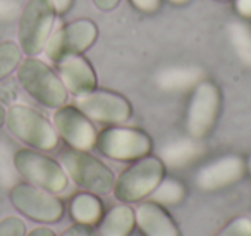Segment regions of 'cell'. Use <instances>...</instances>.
<instances>
[{"label":"cell","mask_w":251,"mask_h":236,"mask_svg":"<svg viewBox=\"0 0 251 236\" xmlns=\"http://www.w3.org/2000/svg\"><path fill=\"white\" fill-rule=\"evenodd\" d=\"M165 169L160 157L145 155L126 167L114 181L112 193L122 204H136L148 198L165 176Z\"/></svg>","instance_id":"cell-1"},{"label":"cell","mask_w":251,"mask_h":236,"mask_svg":"<svg viewBox=\"0 0 251 236\" xmlns=\"http://www.w3.org/2000/svg\"><path fill=\"white\" fill-rule=\"evenodd\" d=\"M4 126L19 142L35 150L50 152L59 145V135L52 122L42 112L25 104H14L5 111Z\"/></svg>","instance_id":"cell-2"},{"label":"cell","mask_w":251,"mask_h":236,"mask_svg":"<svg viewBox=\"0 0 251 236\" xmlns=\"http://www.w3.org/2000/svg\"><path fill=\"white\" fill-rule=\"evenodd\" d=\"M23 90L38 104L57 109L67 102V90L60 81L59 74L47 62L36 57H26L16 69Z\"/></svg>","instance_id":"cell-3"},{"label":"cell","mask_w":251,"mask_h":236,"mask_svg":"<svg viewBox=\"0 0 251 236\" xmlns=\"http://www.w3.org/2000/svg\"><path fill=\"white\" fill-rule=\"evenodd\" d=\"M60 166L74 184L95 195H107L114 188L112 169L88 150L67 148L60 153Z\"/></svg>","instance_id":"cell-4"},{"label":"cell","mask_w":251,"mask_h":236,"mask_svg":"<svg viewBox=\"0 0 251 236\" xmlns=\"http://www.w3.org/2000/svg\"><path fill=\"white\" fill-rule=\"evenodd\" d=\"M95 147L101 155L119 162H133L148 155L153 148L150 135L140 128L110 124L98 131Z\"/></svg>","instance_id":"cell-5"},{"label":"cell","mask_w":251,"mask_h":236,"mask_svg":"<svg viewBox=\"0 0 251 236\" xmlns=\"http://www.w3.org/2000/svg\"><path fill=\"white\" fill-rule=\"evenodd\" d=\"M9 200L19 214L40 224H55L64 215V202L57 193L28 181L16 183L9 190Z\"/></svg>","instance_id":"cell-6"},{"label":"cell","mask_w":251,"mask_h":236,"mask_svg":"<svg viewBox=\"0 0 251 236\" xmlns=\"http://www.w3.org/2000/svg\"><path fill=\"white\" fill-rule=\"evenodd\" d=\"M14 171L28 183L45 188L53 193H60L69 184L64 167L55 159L45 155L42 150L19 148L12 157Z\"/></svg>","instance_id":"cell-7"},{"label":"cell","mask_w":251,"mask_h":236,"mask_svg":"<svg viewBox=\"0 0 251 236\" xmlns=\"http://www.w3.org/2000/svg\"><path fill=\"white\" fill-rule=\"evenodd\" d=\"M55 11L47 0H29L18 25V45L23 54L35 57L43 52L55 23Z\"/></svg>","instance_id":"cell-8"},{"label":"cell","mask_w":251,"mask_h":236,"mask_svg":"<svg viewBox=\"0 0 251 236\" xmlns=\"http://www.w3.org/2000/svg\"><path fill=\"white\" fill-rule=\"evenodd\" d=\"M222 109V91L212 80H201L193 88L186 111V131L188 136L201 140L215 126Z\"/></svg>","instance_id":"cell-9"},{"label":"cell","mask_w":251,"mask_h":236,"mask_svg":"<svg viewBox=\"0 0 251 236\" xmlns=\"http://www.w3.org/2000/svg\"><path fill=\"white\" fill-rule=\"evenodd\" d=\"M98 28L95 21L86 18L74 19L64 25L49 38L45 45V54L52 62H59L66 56L83 54L97 42Z\"/></svg>","instance_id":"cell-10"},{"label":"cell","mask_w":251,"mask_h":236,"mask_svg":"<svg viewBox=\"0 0 251 236\" xmlns=\"http://www.w3.org/2000/svg\"><path fill=\"white\" fill-rule=\"evenodd\" d=\"M76 105L91 121L103 124H122L133 114V105L124 95L112 90H97L76 97Z\"/></svg>","instance_id":"cell-11"},{"label":"cell","mask_w":251,"mask_h":236,"mask_svg":"<svg viewBox=\"0 0 251 236\" xmlns=\"http://www.w3.org/2000/svg\"><path fill=\"white\" fill-rule=\"evenodd\" d=\"M52 124L59 138H62L71 148L88 150L95 148L98 131L93 121L76 105H60L53 112Z\"/></svg>","instance_id":"cell-12"},{"label":"cell","mask_w":251,"mask_h":236,"mask_svg":"<svg viewBox=\"0 0 251 236\" xmlns=\"http://www.w3.org/2000/svg\"><path fill=\"white\" fill-rule=\"evenodd\" d=\"M246 174V160L239 155H224L203 166L196 173L195 183L203 191H217L232 186Z\"/></svg>","instance_id":"cell-13"},{"label":"cell","mask_w":251,"mask_h":236,"mask_svg":"<svg viewBox=\"0 0 251 236\" xmlns=\"http://www.w3.org/2000/svg\"><path fill=\"white\" fill-rule=\"evenodd\" d=\"M57 64V71H59V78L62 85L66 87L67 93L79 97V95L90 93V91L97 90L98 87V78L95 73L91 62L83 57V54H76V56H66L59 60Z\"/></svg>","instance_id":"cell-14"},{"label":"cell","mask_w":251,"mask_h":236,"mask_svg":"<svg viewBox=\"0 0 251 236\" xmlns=\"http://www.w3.org/2000/svg\"><path fill=\"white\" fill-rule=\"evenodd\" d=\"M136 228L143 236H181L179 226L164 205L153 200L140 204L134 208Z\"/></svg>","instance_id":"cell-15"},{"label":"cell","mask_w":251,"mask_h":236,"mask_svg":"<svg viewBox=\"0 0 251 236\" xmlns=\"http://www.w3.org/2000/svg\"><path fill=\"white\" fill-rule=\"evenodd\" d=\"M136 228L134 208L129 204H117L105 212L97 224L95 236H131Z\"/></svg>","instance_id":"cell-16"},{"label":"cell","mask_w":251,"mask_h":236,"mask_svg":"<svg viewBox=\"0 0 251 236\" xmlns=\"http://www.w3.org/2000/svg\"><path fill=\"white\" fill-rule=\"evenodd\" d=\"M205 73L196 66H174L158 71L155 83L164 91H184L193 90L201 80Z\"/></svg>","instance_id":"cell-17"},{"label":"cell","mask_w":251,"mask_h":236,"mask_svg":"<svg viewBox=\"0 0 251 236\" xmlns=\"http://www.w3.org/2000/svg\"><path fill=\"white\" fill-rule=\"evenodd\" d=\"M69 214L77 224L97 228V224L105 214L103 202L100 200L98 195L91 193V191H81L71 198Z\"/></svg>","instance_id":"cell-18"},{"label":"cell","mask_w":251,"mask_h":236,"mask_svg":"<svg viewBox=\"0 0 251 236\" xmlns=\"http://www.w3.org/2000/svg\"><path fill=\"white\" fill-rule=\"evenodd\" d=\"M200 153H201V145L198 143V140L188 136V138H179L167 143L160 150L158 157L165 167H182L198 159Z\"/></svg>","instance_id":"cell-19"},{"label":"cell","mask_w":251,"mask_h":236,"mask_svg":"<svg viewBox=\"0 0 251 236\" xmlns=\"http://www.w3.org/2000/svg\"><path fill=\"white\" fill-rule=\"evenodd\" d=\"M227 36L230 40L236 56L246 66L251 67V28L241 21H234L227 26Z\"/></svg>","instance_id":"cell-20"},{"label":"cell","mask_w":251,"mask_h":236,"mask_svg":"<svg viewBox=\"0 0 251 236\" xmlns=\"http://www.w3.org/2000/svg\"><path fill=\"white\" fill-rule=\"evenodd\" d=\"M186 197V188L176 177H167L164 176V179L158 183V186L153 190V193L150 195V200L157 202V204L164 205H177L184 200Z\"/></svg>","instance_id":"cell-21"},{"label":"cell","mask_w":251,"mask_h":236,"mask_svg":"<svg viewBox=\"0 0 251 236\" xmlns=\"http://www.w3.org/2000/svg\"><path fill=\"white\" fill-rule=\"evenodd\" d=\"M21 60L23 50L18 43L11 42V40L0 42V81L14 73Z\"/></svg>","instance_id":"cell-22"},{"label":"cell","mask_w":251,"mask_h":236,"mask_svg":"<svg viewBox=\"0 0 251 236\" xmlns=\"http://www.w3.org/2000/svg\"><path fill=\"white\" fill-rule=\"evenodd\" d=\"M215 236H251V217L237 215L220 228Z\"/></svg>","instance_id":"cell-23"},{"label":"cell","mask_w":251,"mask_h":236,"mask_svg":"<svg viewBox=\"0 0 251 236\" xmlns=\"http://www.w3.org/2000/svg\"><path fill=\"white\" fill-rule=\"evenodd\" d=\"M26 224L18 215H7L0 219V236H25Z\"/></svg>","instance_id":"cell-24"},{"label":"cell","mask_w":251,"mask_h":236,"mask_svg":"<svg viewBox=\"0 0 251 236\" xmlns=\"http://www.w3.org/2000/svg\"><path fill=\"white\" fill-rule=\"evenodd\" d=\"M129 4L136 11L145 12V14H151V12H157L160 9L162 0H129Z\"/></svg>","instance_id":"cell-25"},{"label":"cell","mask_w":251,"mask_h":236,"mask_svg":"<svg viewBox=\"0 0 251 236\" xmlns=\"http://www.w3.org/2000/svg\"><path fill=\"white\" fill-rule=\"evenodd\" d=\"M60 236H95V231H93V228H90V226L74 222V224L69 226L66 231L60 233Z\"/></svg>","instance_id":"cell-26"},{"label":"cell","mask_w":251,"mask_h":236,"mask_svg":"<svg viewBox=\"0 0 251 236\" xmlns=\"http://www.w3.org/2000/svg\"><path fill=\"white\" fill-rule=\"evenodd\" d=\"M47 2L53 7L55 14H66L74 4V0H47Z\"/></svg>","instance_id":"cell-27"},{"label":"cell","mask_w":251,"mask_h":236,"mask_svg":"<svg viewBox=\"0 0 251 236\" xmlns=\"http://www.w3.org/2000/svg\"><path fill=\"white\" fill-rule=\"evenodd\" d=\"M234 5H236L237 14L251 19V0H234Z\"/></svg>","instance_id":"cell-28"},{"label":"cell","mask_w":251,"mask_h":236,"mask_svg":"<svg viewBox=\"0 0 251 236\" xmlns=\"http://www.w3.org/2000/svg\"><path fill=\"white\" fill-rule=\"evenodd\" d=\"M91 2H93V5L98 9V11L108 12V11H114V9L117 7L121 0H91Z\"/></svg>","instance_id":"cell-29"},{"label":"cell","mask_w":251,"mask_h":236,"mask_svg":"<svg viewBox=\"0 0 251 236\" xmlns=\"http://www.w3.org/2000/svg\"><path fill=\"white\" fill-rule=\"evenodd\" d=\"M25 236H57V235L52 228H47V224H45V226H38V228H33L31 231H28Z\"/></svg>","instance_id":"cell-30"},{"label":"cell","mask_w":251,"mask_h":236,"mask_svg":"<svg viewBox=\"0 0 251 236\" xmlns=\"http://www.w3.org/2000/svg\"><path fill=\"white\" fill-rule=\"evenodd\" d=\"M5 124V107L0 104V128Z\"/></svg>","instance_id":"cell-31"},{"label":"cell","mask_w":251,"mask_h":236,"mask_svg":"<svg viewBox=\"0 0 251 236\" xmlns=\"http://www.w3.org/2000/svg\"><path fill=\"white\" fill-rule=\"evenodd\" d=\"M246 173L251 176V153H250V157H248V160H246Z\"/></svg>","instance_id":"cell-32"},{"label":"cell","mask_w":251,"mask_h":236,"mask_svg":"<svg viewBox=\"0 0 251 236\" xmlns=\"http://www.w3.org/2000/svg\"><path fill=\"white\" fill-rule=\"evenodd\" d=\"M172 4H184V2H188V0H171Z\"/></svg>","instance_id":"cell-33"}]
</instances>
